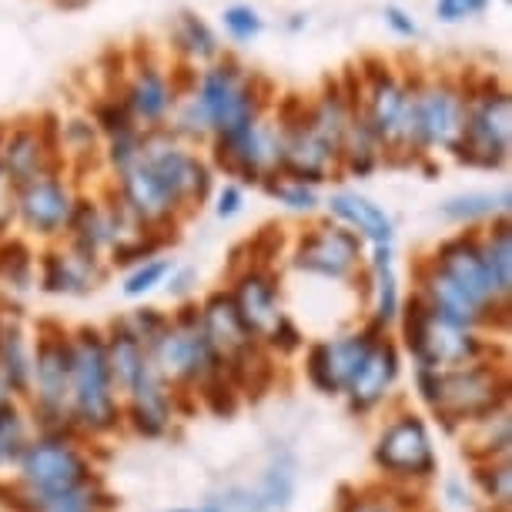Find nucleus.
<instances>
[{"instance_id": "obj_8", "label": "nucleus", "mask_w": 512, "mask_h": 512, "mask_svg": "<svg viewBox=\"0 0 512 512\" xmlns=\"http://www.w3.org/2000/svg\"><path fill=\"white\" fill-rule=\"evenodd\" d=\"M21 469L27 486L34 489V496L71 492L84 486V479H88V466H84L77 449L67 446V442H34V446H27Z\"/></svg>"}, {"instance_id": "obj_25", "label": "nucleus", "mask_w": 512, "mask_h": 512, "mask_svg": "<svg viewBox=\"0 0 512 512\" xmlns=\"http://www.w3.org/2000/svg\"><path fill=\"white\" fill-rule=\"evenodd\" d=\"M171 44L178 47V54L185 57L188 64L211 61V57H218V37L195 11H181L178 14L175 31H171Z\"/></svg>"}, {"instance_id": "obj_7", "label": "nucleus", "mask_w": 512, "mask_h": 512, "mask_svg": "<svg viewBox=\"0 0 512 512\" xmlns=\"http://www.w3.org/2000/svg\"><path fill=\"white\" fill-rule=\"evenodd\" d=\"M422 385L432 409L449 415V419H476V415H486L499 399L496 379L482 369L422 375Z\"/></svg>"}, {"instance_id": "obj_9", "label": "nucleus", "mask_w": 512, "mask_h": 512, "mask_svg": "<svg viewBox=\"0 0 512 512\" xmlns=\"http://www.w3.org/2000/svg\"><path fill=\"white\" fill-rule=\"evenodd\" d=\"M151 365L158 369V375H168V379H201L215 365V352H211L205 338V328L175 325L158 332Z\"/></svg>"}, {"instance_id": "obj_11", "label": "nucleus", "mask_w": 512, "mask_h": 512, "mask_svg": "<svg viewBox=\"0 0 512 512\" xmlns=\"http://www.w3.org/2000/svg\"><path fill=\"white\" fill-rule=\"evenodd\" d=\"M359 262V238L345 228H318L312 235L302 238L295 255V265L305 272L325 275V278H342L352 272V265Z\"/></svg>"}, {"instance_id": "obj_1", "label": "nucleus", "mask_w": 512, "mask_h": 512, "mask_svg": "<svg viewBox=\"0 0 512 512\" xmlns=\"http://www.w3.org/2000/svg\"><path fill=\"white\" fill-rule=\"evenodd\" d=\"M265 77L248 74L238 61H218L198 74V88L188 98V108L181 114V128L185 131H215L231 134L258 121V111L265 104Z\"/></svg>"}, {"instance_id": "obj_22", "label": "nucleus", "mask_w": 512, "mask_h": 512, "mask_svg": "<svg viewBox=\"0 0 512 512\" xmlns=\"http://www.w3.org/2000/svg\"><path fill=\"white\" fill-rule=\"evenodd\" d=\"M392 379H395V352L389 345H372L362 362V369L355 372V379L349 385L352 402L359 405V409H369V405L382 399L385 389L392 385Z\"/></svg>"}, {"instance_id": "obj_31", "label": "nucleus", "mask_w": 512, "mask_h": 512, "mask_svg": "<svg viewBox=\"0 0 512 512\" xmlns=\"http://www.w3.org/2000/svg\"><path fill=\"white\" fill-rule=\"evenodd\" d=\"M34 512H94V499L84 486L54 496H34Z\"/></svg>"}, {"instance_id": "obj_14", "label": "nucleus", "mask_w": 512, "mask_h": 512, "mask_svg": "<svg viewBox=\"0 0 512 512\" xmlns=\"http://www.w3.org/2000/svg\"><path fill=\"white\" fill-rule=\"evenodd\" d=\"M369 349H372L369 335H349V338H335V342L318 345L312 352V362H308L312 382L325 392L349 389L355 372L362 369Z\"/></svg>"}, {"instance_id": "obj_35", "label": "nucleus", "mask_w": 512, "mask_h": 512, "mask_svg": "<svg viewBox=\"0 0 512 512\" xmlns=\"http://www.w3.org/2000/svg\"><path fill=\"white\" fill-rule=\"evenodd\" d=\"M375 275H379V318L389 322L399 312V292H395V275L389 265H375Z\"/></svg>"}, {"instance_id": "obj_30", "label": "nucleus", "mask_w": 512, "mask_h": 512, "mask_svg": "<svg viewBox=\"0 0 512 512\" xmlns=\"http://www.w3.org/2000/svg\"><path fill=\"white\" fill-rule=\"evenodd\" d=\"M0 338H4V342H0V359H4L7 382L24 385L27 375H31V362H27V352H24L21 335H17V332H4Z\"/></svg>"}, {"instance_id": "obj_19", "label": "nucleus", "mask_w": 512, "mask_h": 512, "mask_svg": "<svg viewBox=\"0 0 512 512\" xmlns=\"http://www.w3.org/2000/svg\"><path fill=\"white\" fill-rule=\"evenodd\" d=\"M47 158H51V148H47V141L41 138V131L21 128L0 144V168L14 181V188L31 178L47 175Z\"/></svg>"}, {"instance_id": "obj_15", "label": "nucleus", "mask_w": 512, "mask_h": 512, "mask_svg": "<svg viewBox=\"0 0 512 512\" xmlns=\"http://www.w3.org/2000/svg\"><path fill=\"white\" fill-rule=\"evenodd\" d=\"M379 462L402 476H422L432 469V442L419 419L395 422L379 442Z\"/></svg>"}, {"instance_id": "obj_40", "label": "nucleus", "mask_w": 512, "mask_h": 512, "mask_svg": "<svg viewBox=\"0 0 512 512\" xmlns=\"http://www.w3.org/2000/svg\"><path fill=\"white\" fill-rule=\"evenodd\" d=\"M349 512H389L385 506H375V502H355Z\"/></svg>"}, {"instance_id": "obj_37", "label": "nucleus", "mask_w": 512, "mask_h": 512, "mask_svg": "<svg viewBox=\"0 0 512 512\" xmlns=\"http://www.w3.org/2000/svg\"><path fill=\"white\" fill-rule=\"evenodd\" d=\"M385 24H389L399 37H405V41L419 37V24L412 21V14H409V11H402V7H395V4L385 7Z\"/></svg>"}, {"instance_id": "obj_41", "label": "nucleus", "mask_w": 512, "mask_h": 512, "mask_svg": "<svg viewBox=\"0 0 512 512\" xmlns=\"http://www.w3.org/2000/svg\"><path fill=\"white\" fill-rule=\"evenodd\" d=\"M305 24H308V17L305 14H295L292 21H288V31H302Z\"/></svg>"}, {"instance_id": "obj_10", "label": "nucleus", "mask_w": 512, "mask_h": 512, "mask_svg": "<svg viewBox=\"0 0 512 512\" xmlns=\"http://www.w3.org/2000/svg\"><path fill=\"white\" fill-rule=\"evenodd\" d=\"M14 201L21 218L27 221V228L41 231V235H57L61 228H67L74 211V201L67 195V188L51 175L31 178L24 185L14 188Z\"/></svg>"}, {"instance_id": "obj_38", "label": "nucleus", "mask_w": 512, "mask_h": 512, "mask_svg": "<svg viewBox=\"0 0 512 512\" xmlns=\"http://www.w3.org/2000/svg\"><path fill=\"white\" fill-rule=\"evenodd\" d=\"M11 215H14V181L4 175V168H0V231L7 228Z\"/></svg>"}, {"instance_id": "obj_39", "label": "nucleus", "mask_w": 512, "mask_h": 512, "mask_svg": "<svg viewBox=\"0 0 512 512\" xmlns=\"http://www.w3.org/2000/svg\"><path fill=\"white\" fill-rule=\"evenodd\" d=\"M238 208H241V191L235 185H228L218 195V215L221 218H231V215H238Z\"/></svg>"}, {"instance_id": "obj_28", "label": "nucleus", "mask_w": 512, "mask_h": 512, "mask_svg": "<svg viewBox=\"0 0 512 512\" xmlns=\"http://www.w3.org/2000/svg\"><path fill=\"white\" fill-rule=\"evenodd\" d=\"M506 208L509 205V195H462V198H449L446 205H442V215L452 218V221H476V218H486L492 215L496 208Z\"/></svg>"}, {"instance_id": "obj_33", "label": "nucleus", "mask_w": 512, "mask_h": 512, "mask_svg": "<svg viewBox=\"0 0 512 512\" xmlns=\"http://www.w3.org/2000/svg\"><path fill=\"white\" fill-rule=\"evenodd\" d=\"M265 185H268V191H272L275 198H282L288 208H295V211H312L315 208V191L308 188V185H302V181H268L265 178Z\"/></svg>"}, {"instance_id": "obj_18", "label": "nucleus", "mask_w": 512, "mask_h": 512, "mask_svg": "<svg viewBox=\"0 0 512 512\" xmlns=\"http://www.w3.org/2000/svg\"><path fill=\"white\" fill-rule=\"evenodd\" d=\"M205 338L215 352V359H228V362H238L241 355H248L251 349V332L241 325V318L235 312V302L225 295H215L205 308Z\"/></svg>"}, {"instance_id": "obj_36", "label": "nucleus", "mask_w": 512, "mask_h": 512, "mask_svg": "<svg viewBox=\"0 0 512 512\" xmlns=\"http://www.w3.org/2000/svg\"><path fill=\"white\" fill-rule=\"evenodd\" d=\"M168 272H171V262H148V265L138 268V272H134V275L128 278L124 292H128V295H144V292H151V288L158 285Z\"/></svg>"}, {"instance_id": "obj_21", "label": "nucleus", "mask_w": 512, "mask_h": 512, "mask_svg": "<svg viewBox=\"0 0 512 512\" xmlns=\"http://www.w3.org/2000/svg\"><path fill=\"white\" fill-rule=\"evenodd\" d=\"M131 399H134V419L144 432H161L168 425V395H164L161 375L151 365V359L141 365V372L134 375V382L128 385Z\"/></svg>"}, {"instance_id": "obj_27", "label": "nucleus", "mask_w": 512, "mask_h": 512, "mask_svg": "<svg viewBox=\"0 0 512 512\" xmlns=\"http://www.w3.org/2000/svg\"><path fill=\"white\" fill-rule=\"evenodd\" d=\"M144 362H148V355H144L138 335H128V332L114 335V345L108 352V369H111V375H118L121 385H131Z\"/></svg>"}, {"instance_id": "obj_16", "label": "nucleus", "mask_w": 512, "mask_h": 512, "mask_svg": "<svg viewBox=\"0 0 512 512\" xmlns=\"http://www.w3.org/2000/svg\"><path fill=\"white\" fill-rule=\"evenodd\" d=\"M121 101H124V108L131 111L134 124H148V128L161 124L164 114L175 104L168 88V77L161 74V67L154 61L134 64V74H131V81L124 84Z\"/></svg>"}, {"instance_id": "obj_42", "label": "nucleus", "mask_w": 512, "mask_h": 512, "mask_svg": "<svg viewBox=\"0 0 512 512\" xmlns=\"http://www.w3.org/2000/svg\"><path fill=\"white\" fill-rule=\"evenodd\" d=\"M4 395H7V382H4V375H0V405H4Z\"/></svg>"}, {"instance_id": "obj_29", "label": "nucleus", "mask_w": 512, "mask_h": 512, "mask_svg": "<svg viewBox=\"0 0 512 512\" xmlns=\"http://www.w3.org/2000/svg\"><path fill=\"white\" fill-rule=\"evenodd\" d=\"M221 21H225V31L231 41L245 44V41H255L258 34H262V17L251 4H231L225 14H221Z\"/></svg>"}, {"instance_id": "obj_26", "label": "nucleus", "mask_w": 512, "mask_h": 512, "mask_svg": "<svg viewBox=\"0 0 512 512\" xmlns=\"http://www.w3.org/2000/svg\"><path fill=\"white\" fill-rule=\"evenodd\" d=\"M482 248V262H486V272H489V282L496 288L499 298L509 295V282H512V235H509V225L499 221L496 231L486 238Z\"/></svg>"}, {"instance_id": "obj_4", "label": "nucleus", "mask_w": 512, "mask_h": 512, "mask_svg": "<svg viewBox=\"0 0 512 512\" xmlns=\"http://www.w3.org/2000/svg\"><path fill=\"white\" fill-rule=\"evenodd\" d=\"M215 158L225 171L245 181H265L275 178L278 158H282V131L275 124H248L241 131L218 134L215 138Z\"/></svg>"}, {"instance_id": "obj_34", "label": "nucleus", "mask_w": 512, "mask_h": 512, "mask_svg": "<svg viewBox=\"0 0 512 512\" xmlns=\"http://www.w3.org/2000/svg\"><path fill=\"white\" fill-rule=\"evenodd\" d=\"M489 7V0H436V17L446 24H459L469 21V17H479Z\"/></svg>"}, {"instance_id": "obj_32", "label": "nucleus", "mask_w": 512, "mask_h": 512, "mask_svg": "<svg viewBox=\"0 0 512 512\" xmlns=\"http://www.w3.org/2000/svg\"><path fill=\"white\" fill-rule=\"evenodd\" d=\"M21 446H24V429H21V419L0 405V466L21 456Z\"/></svg>"}, {"instance_id": "obj_13", "label": "nucleus", "mask_w": 512, "mask_h": 512, "mask_svg": "<svg viewBox=\"0 0 512 512\" xmlns=\"http://www.w3.org/2000/svg\"><path fill=\"white\" fill-rule=\"evenodd\" d=\"M439 272L452 278L462 292H466L472 302H476L479 308H489L492 302H496V288H492L489 282V272H486V262H482V248L476 238H452L442 245L439 251Z\"/></svg>"}, {"instance_id": "obj_23", "label": "nucleus", "mask_w": 512, "mask_h": 512, "mask_svg": "<svg viewBox=\"0 0 512 512\" xmlns=\"http://www.w3.org/2000/svg\"><path fill=\"white\" fill-rule=\"evenodd\" d=\"M37 385L47 409H64V402H71V349L44 345L37 355Z\"/></svg>"}, {"instance_id": "obj_17", "label": "nucleus", "mask_w": 512, "mask_h": 512, "mask_svg": "<svg viewBox=\"0 0 512 512\" xmlns=\"http://www.w3.org/2000/svg\"><path fill=\"white\" fill-rule=\"evenodd\" d=\"M231 302H235L241 325H245L251 335H262V338L278 342V335H282V328H285V315H282V308H278L275 288L265 275L241 278V285Z\"/></svg>"}, {"instance_id": "obj_44", "label": "nucleus", "mask_w": 512, "mask_h": 512, "mask_svg": "<svg viewBox=\"0 0 512 512\" xmlns=\"http://www.w3.org/2000/svg\"><path fill=\"white\" fill-rule=\"evenodd\" d=\"M0 144H4V128H0Z\"/></svg>"}, {"instance_id": "obj_2", "label": "nucleus", "mask_w": 512, "mask_h": 512, "mask_svg": "<svg viewBox=\"0 0 512 512\" xmlns=\"http://www.w3.org/2000/svg\"><path fill=\"white\" fill-rule=\"evenodd\" d=\"M512 138V101L506 91H492L486 98L466 104V124L462 138L452 151L459 161L476 164V168H499L509 154Z\"/></svg>"}, {"instance_id": "obj_12", "label": "nucleus", "mask_w": 512, "mask_h": 512, "mask_svg": "<svg viewBox=\"0 0 512 512\" xmlns=\"http://www.w3.org/2000/svg\"><path fill=\"white\" fill-rule=\"evenodd\" d=\"M335 161H338V154L308 128V121L298 124V128L282 131V158H278V171H285L292 181L315 185V181L328 178V171L335 168Z\"/></svg>"}, {"instance_id": "obj_6", "label": "nucleus", "mask_w": 512, "mask_h": 512, "mask_svg": "<svg viewBox=\"0 0 512 512\" xmlns=\"http://www.w3.org/2000/svg\"><path fill=\"white\" fill-rule=\"evenodd\" d=\"M466 124V98L452 81H429L415 91L419 148H456Z\"/></svg>"}, {"instance_id": "obj_3", "label": "nucleus", "mask_w": 512, "mask_h": 512, "mask_svg": "<svg viewBox=\"0 0 512 512\" xmlns=\"http://www.w3.org/2000/svg\"><path fill=\"white\" fill-rule=\"evenodd\" d=\"M71 405L88 429H108L114 422L108 349L94 335H84L71 349Z\"/></svg>"}, {"instance_id": "obj_43", "label": "nucleus", "mask_w": 512, "mask_h": 512, "mask_svg": "<svg viewBox=\"0 0 512 512\" xmlns=\"http://www.w3.org/2000/svg\"><path fill=\"white\" fill-rule=\"evenodd\" d=\"M185 512H191V509H185ZM205 512H221V509H218V506H215V509H205Z\"/></svg>"}, {"instance_id": "obj_20", "label": "nucleus", "mask_w": 512, "mask_h": 512, "mask_svg": "<svg viewBox=\"0 0 512 512\" xmlns=\"http://www.w3.org/2000/svg\"><path fill=\"white\" fill-rule=\"evenodd\" d=\"M335 218H342L345 225H352L359 235H365L375 245H392V218L375 205V201L355 195V191H338L328 201Z\"/></svg>"}, {"instance_id": "obj_5", "label": "nucleus", "mask_w": 512, "mask_h": 512, "mask_svg": "<svg viewBox=\"0 0 512 512\" xmlns=\"http://www.w3.org/2000/svg\"><path fill=\"white\" fill-rule=\"evenodd\" d=\"M409 345L429 369H456L476 359V338L469 335V328L439 315L432 305L415 308L409 318Z\"/></svg>"}, {"instance_id": "obj_24", "label": "nucleus", "mask_w": 512, "mask_h": 512, "mask_svg": "<svg viewBox=\"0 0 512 512\" xmlns=\"http://www.w3.org/2000/svg\"><path fill=\"white\" fill-rule=\"evenodd\" d=\"M425 292H429V298H432V308H436L439 315H446V318H452L456 325H472L476 318L482 315V308L472 302V298L462 292V288L452 282V278H446L436 268V272H429V278H425Z\"/></svg>"}]
</instances>
